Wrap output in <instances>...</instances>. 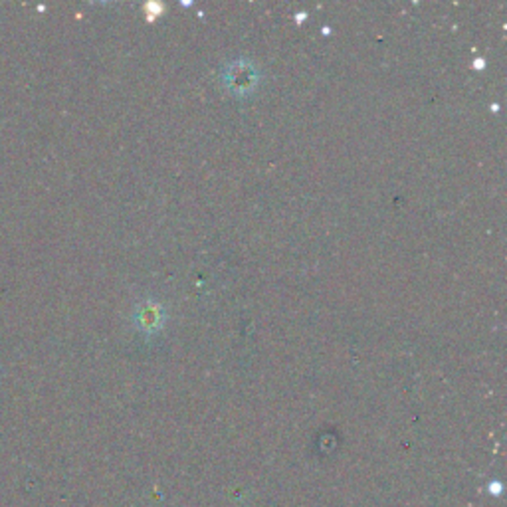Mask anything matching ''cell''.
<instances>
[{
	"instance_id": "6da1fadb",
	"label": "cell",
	"mask_w": 507,
	"mask_h": 507,
	"mask_svg": "<svg viewBox=\"0 0 507 507\" xmlns=\"http://www.w3.org/2000/svg\"><path fill=\"white\" fill-rule=\"evenodd\" d=\"M226 84L228 88L236 91V94H242V91H250L254 89L258 76H256V68L254 66H248V63H232L226 70Z\"/></svg>"
},
{
	"instance_id": "7a4b0ae2",
	"label": "cell",
	"mask_w": 507,
	"mask_h": 507,
	"mask_svg": "<svg viewBox=\"0 0 507 507\" xmlns=\"http://www.w3.org/2000/svg\"><path fill=\"white\" fill-rule=\"evenodd\" d=\"M156 317H161L159 311H156V308H149V309H143L141 317H137V319L141 321L143 327H147V325L156 327V325H159V319H156Z\"/></svg>"
}]
</instances>
